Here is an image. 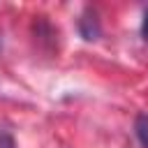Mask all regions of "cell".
Returning a JSON list of instances; mask_svg holds the SVG:
<instances>
[{
	"label": "cell",
	"mask_w": 148,
	"mask_h": 148,
	"mask_svg": "<svg viewBox=\"0 0 148 148\" xmlns=\"http://www.w3.org/2000/svg\"><path fill=\"white\" fill-rule=\"evenodd\" d=\"M79 32L88 42H92V39L99 37V21H97V14L92 9H86L81 14V18H79Z\"/></svg>",
	"instance_id": "6da1fadb"
},
{
	"label": "cell",
	"mask_w": 148,
	"mask_h": 148,
	"mask_svg": "<svg viewBox=\"0 0 148 148\" xmlns=\"http://www.w3.org/2000/svg\"><path fill=\"white\" fill-rule=\"evenodd\" d=\"M134 132H136V139L143 148H148V113L141 111L134 120Z\"/></svg>",
	"instance_id": "7a4b0ae2"
},
{
	"label": "cell",
	"mask_w": 148,
	"mask_h": 148,
	"mask_svg": "<svg viewBox=\"0 0 148 148\" xmlns=\"http://www.w3.org/2000/svg\"><path fill=\"white\" fill-rule=\"evenodd\" d=\"M0 148H16L14 134H12V130L5 127V125H0Z\"/></svg>",
	"instance_id": "3957f363"
},
{
	"label": "cell",
	"mask_w": 148,
	"mask_h": 148,
	"mask_svg": "<svg viewBox=\"0 0 148 148\" xmlns=\"http://www.w3.org/2000/svg\"><path fill=\"white\" fill-rule=\"evenodd\" d=\"M141 35H143V39H148V9H146V14H143V23H141Z\"/></svg>",
	"instance_id": "277c9868"
}]
</instances>
